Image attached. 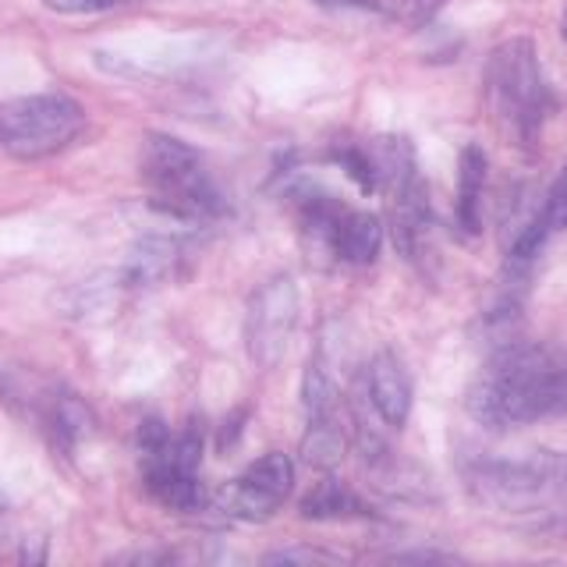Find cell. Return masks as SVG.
<instances>
[{
  "label": "cell",
  "instance_id": "cell-1",
  "mask_svg": "<svg viewBox=\"0 0 567 567\" xmlns=\"http://www.w3.org/2000/svg\"><path fill=\"white\" fill-rule=\"evenodd\" d=\"M475 504L532 536H567V454L532 451L522 457L465 461Z\"/></svg>",
  "mask_w": 567,
  "mask_h": 567
},
{
  "label": "cell",
  "instance_id": "cell-2",
  "mask_svg": "<svg viewBox=\"0 0 567 567\" xmlns=\"http://www.w3.org/2000/svg\"><path fill=\"white\" fill-rule=\"evenodd\" d=\"M468 412L486 430H518L567 412V365L536 344H501L468 386Z\"/></svg>",
  "mask_w": 567,
  "mask_h": 567
},
{
  "label": "cell",
  "instance_id": "cell-3",
  "mask_svg": "<svg viewBox=\"0 0 567 567\" xmlns=\"http://www.w3.org/2000/svg\"><path fill=\"white\" fill-rule=\"evenodd\" d=\"M486 103L501 128L518 142L532 146L549 117V89L539 68L536 43L525 35L501 43L486 64Z\"/></svg>",
  "mask_w": 567,
  "mask_h": 567
},
{
  "label": "cell",
  "instance_id": "cell-4",
  "mask_svg": "<svg viewBox=\"0 0 567 567\" xmlns=\"http://www.w3.org/2000/svg\"><path fill=\"white\" fill-rule=\"evenodd\" d=\"M142 182L150 203L177 220H213L224 213V195L188 142L174 135H146L142 146Z\"/></svg>",
  "mask_w": 567,
  "mask_h": 567
},
{
  "label": "cell",
  "instance_id": "cell-5",
  "mask_svg": "<svg viewBox=\"0 0 567 567\" xmlns=\"http://www.w3.org/2000/svg\"><path fill=\"white\" fill-rule=\"evenodd\" d=\"M203 465V433L199 425H188L182 433H171L159 419H146L138 425V468L146 493L167 511L192 514L206 504L199 483Z\"/></svg>",
  "mask_w": 567,
  "mask_h": 567
},
{
  "label": "cell",
  "instance_id": "cell-6",
  "mask_svg": "<svg viewBox=\"0 0 567 567\" xmlns=\"http://www.w3.org/2000/svg\"><path fill=\"white\" fill-rule=\"evenodd\" d=\"M85 128V111L64 93H35L0 103V150L14 159H43L68 150Z\"/></svg>",
  "mask_w": 567,
  "mask_h": 567
},
{
  "label": "cell",
  "instance_id": "cell-7",
  "mask_svg": "<svg viewBox=\"0 0 567 567\" xmlns=\"http://www.w3.org/2000/svg\"><path fill=\"white\" fill-rule=\"evenodd\" d=\"M298 288L291 277H274L259 284V291L248 298V312H245V344L252 362L259 369H274L298 323Z\"/></svg>",
  "mask_w": 567,
  "mask_h": 567
},
{
  "label": "cell",
  "instance_id": "cell-8",
  "mask_svg": "<svg viewBox=\"0 0 567 567\" xmlns=\"http://www.w3.org/2000/svg\"><path fill=\"white\" fill-rule=\"evenodd\" d=\"M295 489V468H291V457L270 451L262 454L259 461H252L238 478L220 489L217 504L227 518H238V522H266L284 507V501L291 496Z\"/></svg>",
  "mask_w": 567,
  "mask_h": 567
},
{
  "label": "cell",
  "instance_id": "cell-9",
  "mask_svg": "<svg viewBox=\"0 0 567 567\" xmlns=\"http://www.w3.org/2000/svg\"><path fill=\"white\" fill-rule=\"evenodd\" d=\"M301 401H306V412H309L301 457H306L312 468H333L344 454V433H341V419H337V386L319 362H312L306 372Z\"/></svg>",
  "mask_w": 567,
  "mask_h": 567
},
{
  "label": "cell",
  "instance_id": "cell-10",
  "mask_svg": "<svg viewBox=\"0 0 567 567\" xmlns=\"http://www.w3.org/2000/svg\"><path fill=\"white\" fill-rule=\"evenodd\" d=\"M365 390H369V404L377 408V415L390 430H401L408 422V412H412V380H408L404 365L390 351L377 354V359L369 362Z\"/></svg>",
  "mask_w": 567,
  "mask_h": 567
},
{
  "label": "cell",
  "instance_id": "cell-11",
  "mask_svg": "<svg viewBox=\"0 0 567 567\" xmlns=\"http://www.w3.org/2000/svg\"><path fill=\"white\" fill-rule=\"evenodd\" d=\"M380 245H383V227L372 213L344 209L341 217H337L333 238H330V248L337 259H344L351 266H369L380 256Z\"/></svg>",
  "mask_w": 567,
  "mask_h": 567
},
{
  "label": "cell",
  "instance_id": "cell-12",
  "mask_svg": "<svg viewBox=\"0 0 567 567\" xmlns=\"http://www.w3.org/2000/svg\"><path fill=\"white\" fill-rule=\"evenodd\" d=\"M486 153L478 146H465L457 159V203H454V217L457 227L465 235H478L483 227V192H486Z\"/></svg>",
  "mask_w": 567,
  "mask_h": 567
},
{
  "label": "cell",
  "instance_id": "cell-13",
  "mask_svg": "<svg viewBox=\"0 0 567 567\" xmlns=\"http://www.w3.org/2000/svg\"><path fill=\"white\" fill-rule=\"evenodd\" d=\"M301 518L309 522H351V518H372V511L359 501V493H351L337 478L316 483L306 501H301Z\"/></svg>",
  "mask_w": 567,
  "mask_h": 567
},
{
  "label": "cell",
  "instance_id": "cell-14",
  "mask_svg": "<svg viewBox=\"0 0 567 567\" xmlns=\"http://www.w3.org/2000/svg\"><path fill=\"white\" fill-rule=\"evenodd\" d=\"M177 259H182V248H177L171 238H146L142 241L132 259H128V280L132 284H159L174 274Z\"/></svg>",
  "mask_w": 567,
  "mask_h": 567
},
{
  "label": "cell",
  "instance_id": "cell-15",
  "mask_svg": "<svg viewBox=\"0 0 567 567\" xmlns=\"http://www.w3.org/2000/svg\"><path fill=\"white\" fill-rule=\"evenodd\" d=\"M333 159L348 171V177L354 185H362V192H377V167H372V156L365 146L333 150Z\"/></svg>",
  "mask_w": 567,
  "mask_h": 567
},
{
  "label": "cell",
  "instance_id": "cell-16",
  "mask_svg": "<svg viewBox=\"0 0 567 567\" xmlns=\"http://www.w3.org/2000/svg\"><path fill=\"white\" fill-rule=\"evenodd\" d=\"M443 8V0H380V14L398 18L404 25H425Z\"/></svg>",
  "mask_w": 567,
  "mask_h": 567
},
{
  "label": "cell",
  "instance_id": "cell-17",
  "mask_svg": "<svg viewBox=\"0 0 567 567\" xmlns=\"http://www.w3.org/2000/svg\"><path fill=\"white\" fill-rule=\"evenodd\" d=\"M543 209H546L549 227H554V230H567V167L560 171V177L554 182V188H549Z\"/></svg>",
  "mask_w": 567,
  "mask_h": 567
},
{
  "label": "cell",
  "instance_id": "cell-18",
  "mask_svg": "<svg viewBox=\"0 0 567 567\" xmlns=\"http://www.w3.org/2000/svg\"><path fill=\"white\" fill-rule=\"evenodd\" d=\"M43 4L61 14H96V11H111L117 4H128V0H43Z\"/></svg>",
  "mask_w": 567,
  "mask_h": 567
},
{
  "label": "cell",
  "instance_id": "cell-19",
  "mask_svg": "<svg viewBox=\"0 0 567 567\" xmlns=\"http://www.w3.org/2000/svg\"><path fill=\"white\" fill-rule=\"evenodd\" d=\"M341 560L333 554H323V549H277V554H266V564H330Z\"/></svg>",
  "mask_w": 567,
  "mask_h": 567
},
{
  "label": "cell",
  "instance_id": "cell-20",
  "mask_svg": "<svg viewBox=\"0 0 567 567\" xmlns=\"http://www.w3.org/2000/svg\"><path fill=\"white\" fill-rule=\"evenodd\" d=\"M323 8H362V11H380V0H319Z\"/></svg>",
  "mask_w": 567,
  "mask_h": 567
},
{
  "label": "cell",
  "instance_id": "cell-21",
  "mask_svg": "<svg viewBox=\"0 0 567 567\" xmlns=\"http://www.w3.org/2000/svg\"><path fill=\"white\" fill-rule=\"evenodd\" d=\"M564 32H567V18H564Z\"/></svg>",
  "mask_w": 567,
  "mask_h": 567
}]
</instances>
